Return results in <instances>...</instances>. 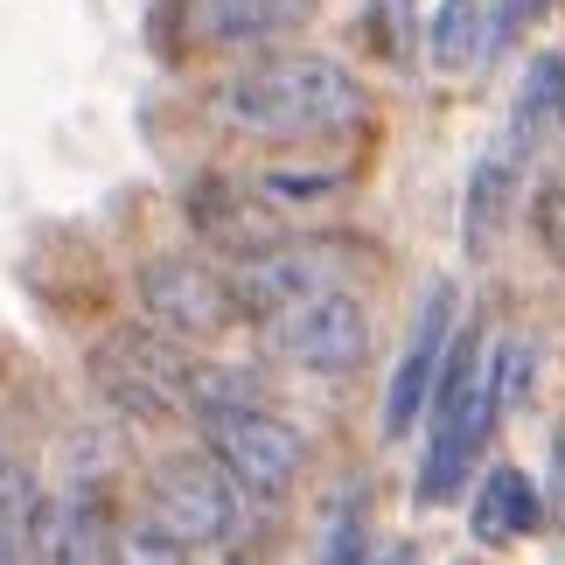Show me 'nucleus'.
<instances>
[{
    "label": "nucleus",
    "mask_w": 565,
    "mask_h": 565,
    "mask_svg": "<svg viewBox=\"0 0 565 565\" xmlns=\"http://www.w3.org/2000/svg\"><path fill=\"white\" fill-rule=\"evenodd\" d=\"M321 565H412V552L398 545V537H384V531H363V524H342L329 537V558Z\"/></svg>",
    "instance_id": "obj_18"
},
{
    "label": "nucleus",
    "mask_w": 565,
    "mask_h": 565,
    "mask_svg": "<svg viewBox=\"0 0 565 565\" xmlns=\"http://www.w3.org/2000/svg\"><path fill=\"white\" fill-rule=\"evenodd\" d=\"M224 287L237 300V321H245V315L273 321V315H287L294 300L342 287V258L329 245H258V252H245L224 273Z\"/></svg>",
    "instance_id": "obj_7"
},
{
    "label": "nucleus",
    "mask_w": 565,
    "mask_h": 565,
    "mask_svg": "<svg viewBox=\"0 0 565 565\" xmlns=\"http://www.w3.org/2000/svg\"><path fill=\"white\" fill-rule=\"evenodd\" d=\"M189 377H195L189 356L154 329H119L92 350V384L126 419H147V426H168V419H182V412H195Z\"/></svg>",
    "instance_id": "obj_2"
},
{
    "label": "nucleus",
    "mask_w": 565,
    "mask_h": 565,
    "mask_svg": "<svg viewBox=\"0 0 565 565\" xmlns=\"http://www.w3.org/2000/svg\"><path fill=\"white\" fill-rule=\"evenodd\" d=\"M105 565H189V545H175L154 516L147 524H126L105 537Z\"/></svg>",
    "instance_id": "obj_17"
},
{
    "label": "nucleus",
    "mask_w": 565,
    "mask_h": 565,
    "mask_svg": "<svg viewBox=\"0 0 565 565\" xmlns=\"http://www.w3.org/2000/svg\"><path fill=\"white\" fill-rule=\"evenodd\" d=\"M531 224H537V245H545L558 266H565V161L552 168L545 182H537V195H531Z\"/></svg>",
    "instance_id": "obj_19"
},
{
    "label": "nucleus",
    "mask_w": 565,
    "mask_h": 565,
    "mask_svg": "<svg viewBox=\"0 0 565 565\" xmlns=\"http://www.w3.org/2000/svg\"><path fill=\"white\" fill-rule=\"evenodd\" d=\"M147 503H154V524L175 537V545H224L237 531V482L210 454L161 461L154 482H147Z\"/></svg>",
    "instance_id": "obj_6"
},
{
    "label": "nucleus",
    "mask_w": 565,
    "mask_h": 565,
    "mask_svg": "<svg viewBox=\"0 0 565 565\" xmlns=\"http://www.w3.org/2000/svg\"><path fill=\"white\" fill-rule=\"evenodd\" d=\"M516 195H524V168H516V140H503V147H489V154L475 161V175H468V216H461V231H468V252L475 258L495 252V237H503L510 210H516Z\"/></svg>",
    "instance_id": "obj_10"
},
{
    "label": "nucleus",
    "mask_w": 565,
    "mask_h": 565,
    "mask_svg": "<svg viewBox=\"0 0 565 565\" xmlns=\"http://www.w3.org/2000/svg\"><path fill=\"white\" fill-rule=\"evenodd\" d=\"M35 482L29 468L0 461V565H29V531H35Z\"/></svg>",
    "instance_id": "obj_16"
},
{
    "label": "nucleus",
    "mask_w": 565,
    "mask_h": 565,
    "mask_svg": "<svg viewBox=\"0 0 565 565\" xmlns=\"http://www.w3.org/2000/svg\"><path fill=\"white\" fill-rule=\"evenodd\" d=\"M266 342H273L279 363H294V371H308V377H350L356 363L371 356L377 321L350 287H329V294L294 300L287 315H273Z\"/></svg>",
    "instance_id": "obj_3"
},
{
    "label": "nucleus",
    "mask_w": 565,
    "mask_h": 565,
    "mask_svg": "<svg viewBox=\"0 0 565 565\" xmlns=\"http://www.w3.org/2000/svg\"><path fill=\"white\" fill-rule=\"evenodd\" d=\"M210 113L216 126H231L245 140H329V134H350L371 113V98H363L356 71H342L335 56L279 50L231 71L216 84Z\"/></svg>",
    "instance_id": "obj_1"
},
{
    "label": "nucleus",
    "mask_w": 565,
    "mask_h": 565,
    "mask_svg": "<svg viewBox=\"0 0 565 565\" xmlns=\"http://www.w3.org/2000/svg\"><path fill=\"white\" fill-rule=\"evenodd\" d=\"M140 308L175 342H216V335L237 329V300L224 287V273L203 266V258H189V252L147 258L140 266Z\"/></svg>",
    "instance_id": "obj_5"
},
{
    "label": "nucleus",
    "mask_w": 565,
    "mask_h": 565,
    "mask_svg": "<svg viewBox=\"0 0 565 565\" xmlns=\"http://www.w3.org/2000/svg\"><path fill=\"white\" fill-rule=\"evenodd\" d=\"M565 134V56L545 50L524 63V84H516V147H545Z\"/></svg>",
    "instance_id": "obj_13"
},
{
    "label": "nucleus",
    "mask_w": 565,
    "mask_h": 565,
    "mask_svg": "<svg viewBox=\"0 0 565 565\" xmlns=\"http://www.w3.org/2000/svg\"><path fill=\"white\" fill-rule=\"evenodd\" d=\"M203 440L210 461L237 482V495H287L308 468V447L300 433L266 405H216L203 412Z\"/></svg>",
    "instance_id": "obj_4"
},
{
    "label": "nucleus",
    "mask_w": 565,
    "mask_h": 565,
    "mask_svg": "<svg viewBox=\"0 0 565 565\" xmlns=\"http://www.w3.org/2000/svg\"><path fill=\"white\" fill-rule=\"evenodd\" d=\"M363 29H371L377 56H391V63L405 56V35H419V29H412V14H405V0H371V14H363Z\"/></svg>",
    "instance_id": "obj_20"
},
{
    "label": "nucleus",
    "mask_w": 565,
    "mask_h": 565,
    "mask_svg": "<svg viewBox=\"0 0 565 565\" xmlns=\"http://www.w3.org/2000/svg\"><path fill=\"white\" fill-rule=\"evenodd\" d=\"M537 8H545V0H503V8L489 14V29H495V42H510V35H516V29H524V21L537 14Z\"/></svg>",
    "instance_id": "obj_21"
},
{
    "label": "nucleus",
    "mask_w": 565,
    "mask_h": 565,
    "mask_svg": "<svg viewBox=\"0 0 565 565\" xmlns=\"http://www.w3.org/2000/svg\"><path fill=\"white\" fill-rule=\"evenodd\" d=\"M482 391H489L495 412H516V405L537 391V350H531L524 335H503V342L482 356Z\"/></svg>",
    "instance_id": "obj_15"
},
{
    "label": "nucleus",
    "mask_w": 565,
    "mask_h": 565,
    "mask_svg": "<svg viewBox=\"0 0 565 565\" xmlns=\"http://www.w3.org/2000/svg\"><path fill=\"white\" fill-rule=\"evenodd\" d=\"M468 524L482 545H516V537H531L545 524V495H537V482L524 468H489L475 503H468Z\"/></svg>",
    "instance_id": "obj_11"
},
{
    "label": "nucleus",
    "mask_w": 565,
    "mask_h": 565,
    "mask_svg": "<svg viewBox=\"0 0 565 565\" xmlns=\"http://www.w3.org/2000/svg\"><path fill=\"white\" fill-rule=\"evenodd\" d=\"M29 565H105V524H98V503H84V495H56V503H35Z\"/></svg>",
    "instance_id": "obj_12"
},
{
    "label": "nucleus",
    "mask_w": 565,
    "mask_h": 565,
    "mask_svg": "<svg viewBox=\"0 0 565 565\" xmlns=\"http://www.w3.org/2000/svg\"><path fill=\"white\" fill-rule=\"evenodd\" d=\"M447 335H454V287L440 279V287L426 294V315H419V329H412L405 363L391 371V391H384V440H405V433L419 426V412L433 398V377H440V356H447Z\"/></svg>",
    "instance_id": "obj_9"
},
{
    "label": "nucleus",
    "mask_w": 565,
    "mask_h": 565,
    "mask_svg": "<svg viewBox=\"0 0 565 565\" xmlns=\"http://www.w3.org/2000/svg\"><path fill=\"white\" fill-rule=\"evenodd\" d=\"M321 0H182V35L195 50H266L308 29Z\"/></svg>",
    "instance_id": "obj_8"
},
{
    "label": "nucleus",
    "mask_w": 565,
    "mask_h": 565,
    "mask_svg": "<svg viewBox=\"0 0 565 565\" xmlns=\"http://www.w3.org/2000/svg\"><path fill=\"white\" fill-rule=\"evenodd\" d=\"M426 50H433V63H440V71H475V63H482V56L495 50L489 8H482V0H440Z\"/></svg>",
    "instance_id": "obj_14"
}]
</instances>
